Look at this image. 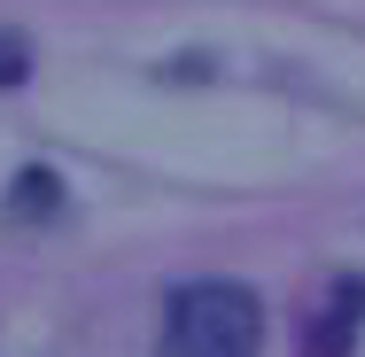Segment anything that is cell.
Returning <instances> with one entry per match:
<instances>
[{
    "mask_svg": "<svg viewBox=\"0 0 365 357\" xmlns=\"http://www.w3.org/2000/svg\"><path fill=\"white\" fill-rule=\"evenodd\" d=\"M358 319H365V280H334V303H327V326L311 334V357H342Z\"/></svg>",
    "mask_w": 365,
    "mask_h": 357,
    "instance_id": "obj_2",
    "label": "cell"
},
{
    "mask_svg": "<svg viewBox=\"0 0 365 357\" xmlns=\"http://www.w3.org/2000/svg\"><path fill=\"white\" fill-rule=\"evenodd\" d=\"M264 342V311L257 295L233 280H195L171 295L163 311V350L155 357H257Z\"/></svg>",
    "mask_w": 365,
    "mask_h": 357,
    "instance_id": "obj_1",
    "label": "cell"
},
{
    "mask_svg": "<svg viewBox=\"0 0 365 357\" xmlns=\"http://www.w3.org/2000/svg\"><path fill=\"white\" fill-rule=\"evenodd\" d=\"M24 78H31V39L0 24V86H24Z\"/></svg>",
    "mask_w": 365,
    "mask_h": 357,
    "instance_id": "obj_4",
    "label": "cell"
},
{
    "mask_svg": "<svg viewBox=\"0 0 365 357\" xmlns=\"http://www.w3.org/2000/svg\"><path fill=\"white\" fill-rule=\"evenodd\" d=\"M47 210H63V179L55 171H24L16 179V217H47Z\"/></svg>",
    "mask_w": 365,
    "mask_h": 357,
    "instance_id": "obj_3",
    "label": "cell"
}]
</instances>
